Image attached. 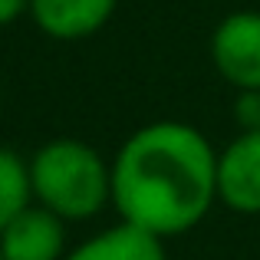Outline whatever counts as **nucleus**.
Masks as SVG:
<instances>
[{
	"label": "nucleus",
	"instance_id": "39448f33",
	"mask_svg": "<svg viewBox=\"0 0 260 260\" xmlns=\"http://www.w3.org/2000/svg\"><path fill=\"white\" fill-rule=\"evenodd\" d=\"M66 221L46 211L43 204L23 208L0 231V257L4 260H63Z\"/></svg>",
	"mask_w": 260,
	"mask_h": 260
},
{
	"label": "nucleus",
	"instance_id": "423d86ee",
	"mask_svg": "<svg viewBox=\"0 0 260 260\" xmlns=\"http://www.w3.org/2000/svg\"><path fill=\"white\" fill-rule=\"evenodd\" d=\"M119 0H30V20L59 43L95 37L112 20Z\"/></svg>",
	"mask_w": 260,
	"mask_h": 260
},
{
	"label": "nucleus",
	"instance_id": "7ed1b4c3",
	"mask_svg": "<svg viewBox=\"0 0 260 260\" xmlns=\"http://www.w3.org/2000/svg\"><path fill=\"white\" fill-rule=\"evenodd\" d=\"M211 63L234 92L260 89V13L234 10L211 33Z\"/></svg>",
	"mask_w": 260,
	"mask_h": 260
},
{
	"label": "nucleus",
	"instance_id": "f257e3e1",
	"mask_svg": "<svg viewBox=\"0 0 260 260\" xmlns=\"http://www.w3.org/2000/svg\"><path fill=\"white\" fill-rule=\"evenodd\" d=\"M217 204V152L201 128L161 119L135 128L112 158V208L155 237L191 234Z\"/></svg>",
	"mask_w": 260,
	"mask_h": 260
},
{
	"label": "nucleus",
	"instance_id": "f03ea898",
	"mask_svg": "<svg viewBox=\"0 0 260 260\" xmlns=\"http://www.w3.org/2000/svg\"><path fill=\"white\" fill-rule=\"evenodd\" d=\"M30 188L66 224L92 221L112 204V161L83 139H50L30 155Z\"/></svg>",
	"mask_w": 260,
	"mask_h": 260
},
{
	"label": "nucleus",
	"instance_id": "6e6552de",
	"mask_svg": "<svg viewBox=\"0 0 260 260\" xmlns=\"http://www.w3.org/2000/svg\"><path fill=\"white\" fill-rule=\"evenodd\" d=\"M30 204H33L30 161L20 152L0 145V231H4L23 208H30Z\"/></svg>",
	"mask_w": 260,
	"mask_h": 260
},
{
	"label": "nucleus",
	"instance_id": "9d476101",
	"mask_svg": "<svg viewBox=\"0 0 260 260\" xmlns=\"http://www.w3.org/2000/svg\"><path fill=\"white\" fill-rule=\"evenodd\" d=\"M23 13H30V0H0V26L17 23Z\"/></svg>",
	"mask_w": 260,
	"mask_h": 260
},
{
	"label": "nucleus",
	"instance_id": "f8f14e48",
	"mask_svg": "<svg viewBox=\"0 0 260 260\" xmlns=\"http://www.w3.org/2000/svg\"><path fill=\"white\" fill-rule=\"evenodd\" d=\"M0 260H4V257H0Z\"/></svg>",
	"mask_w": 260,
	"mask_h": 260
},
{
	"label": "nucleus",
	"instance_id": "9b49d317",
	"mask_svg": "<svg viewBox=\"0 0 260 260\" xmlns=\"http://www.w3.org/2000/svg\"><path fill=\"white\" fill-rule=\"evenodd\" d=\"M0 106H4V92H0Z\"/></svg>",
	"mask_w": 260,
	"mask_h": 260
},
{
	"label": "nucleus",
	"instance_id": "0eeeda50",
	"mask_svg": "<svg viewBox=\"0 0 260 260\" xmlns=\"http://www.w3.org/2000/svg\"><path fill=\"white\" fill-rule=\"evenodd\" d=\"M63 260H168V254L161 241L119 221L115 228H106L99 234L86 237Z\"/></svg>",
	"mask_w": 260,
	"mask_h": 260
},
{
	"label": "nucleus",
	"instance_id": "1a4fd4ad",
	"mask_svg": "<svg viewBox=\"0 0 260 260\" xmlns=\"http://www.w3.org/2000/svg\"><path fill=\"white\" fill-rule=\"evenodd\" d=\"M231 115L241 132H260V89H241L234 95Z\"/></svg>",
	"mask_w": 260,
	"mask_h": 260
},
{
	"label": "nucleus",
	"instance_id": "20e7f679",
	"mask_svg": "<svg viewBox=\"0 0 260 260\" xmlns=\"http://www.w3.org/2000/svg\"><path fill=\"white\" fill-rule=\"evenodd\" d=\"M217 204L234 214H260V132H237L217 152Z\"/></svg>",
	"mask_w": 260,
	"mask_h": 260
}]
</instances>
